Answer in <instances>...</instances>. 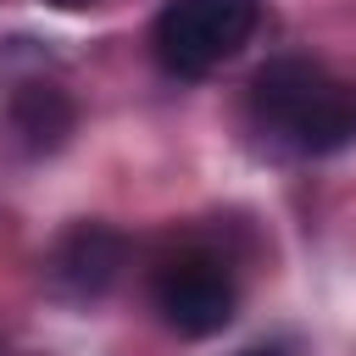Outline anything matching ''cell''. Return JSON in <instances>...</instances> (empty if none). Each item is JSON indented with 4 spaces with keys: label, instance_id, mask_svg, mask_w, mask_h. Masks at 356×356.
Segmentation results:
<instances>
[{
    "label": "cell",
    "instance_id": "8992f818",
    "mask_svg": "<svg viewBox=\"0 0 356 356\" xmlns=\"http://www.w3.org/2000/svg\"><path fill=\"white\" fill-rule=\"evenodd\" d=\"M50 6H61V11H83V6H95V0H50Z\"/></svg>",
    "mask_w": 356,
    "mask_h": 356
},
{
    "label": "cell",
    "instance_id": "3957f363",
    "mask_svg": "<svg viewBox=\"0 0 356 356\" xmlns=\"http://www.w3.org/2000/svg\"><path fill=\"white\" fill-rule=\"evenodd\" d=\"M156 312L167 317V328H178L184 339H206L222 334L234 323V278L217 256L206 250H178L156 267Z\"/></svg>",
    "mask_w": 356,
    "mask_h": 356
},
{
    "label": "cell",
    "instance_id": "277c9868",
    "mask_svg": "<svg viewBox=\"0 0 356 356\" xmlns=\"http://www.w3.org/2000/svg\"><path fill=\"white\" fill-rule=\"evenodd\" d=\"M122 267V234L106 228V222H78L61 245H56V278L78 295H100L111 289Z\"/></svg>",
    "mask_w": 356,
    "mask_h": 356
},
{
    "label": "cell",
    "instance_id": "52a82bcc",
    "mask_svg": "<svg viewBox=\"0 0 356 356\" xmlns=\"http://www.w3.org/2000/svg\"><path fill=\"white\" fill-rule=\"evenodd\" d=\"M245 356H278V350H245Z\"/></svg>",
    "mask_w": 356,
    "mask_h": 356
},
{
    "label": "cell",
    "instance_id": "5b68a950",
    "mask_svg": "<svg viewBox=\"0 0 356 356\" xmlns=\"http://www.w3.org/2000/svg\"><path fill=\"white\" fill-rule=\"evenodd\" d=\"M11 128L22 134L28 150H56L72 134V100L56 83H22L11 95Z\"/></svg>",
    "mask_w": 356,
    "mask_h": 356
},
{
    "label": "cell",
    "instance_id": "7a4b0ae2",
    "mask_svg": "<svg viewBox=\"0 0 356 356\" xmlns=\"http://www.w3.org/2000/svg\"><path fill=\"white\" fill-rule=\"evenodd\" d=\"M256 22L261 0H167L150 28V44L172 78H206L256 33Z\"/></svg>",
    "mask_w": 356,
    "mask_h": 356
},
{
    "label": "cell",
    "instance_id": "6da1fadb",
    "mask_svg": "<svg viewBox=\"0 0 356 356\" xmlns=\"http://www.w3.org/2000/svg\"><path fill=\"white\" fill-rule=\"evenodd\" d=\"M250 111H256L261 134H273L278 145L306 150V156L339 150L356 134V89L306 56L267 61L250 83Z\"/></svg>",
    "mask_w": 356,
    "mask_h": 356
}]
</instances>
